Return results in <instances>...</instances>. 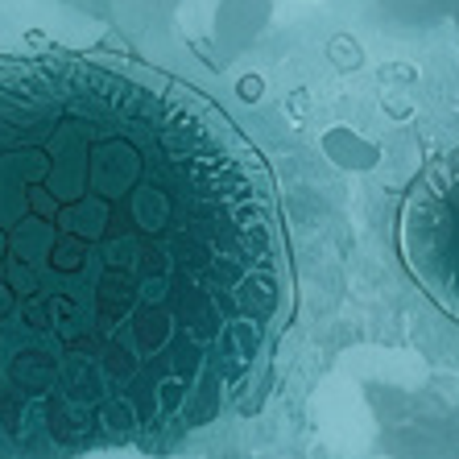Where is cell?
Listing matches in <instances>:
<instances>
[{
	"mask_svg": "<svg viewBox=\"0 0 459 459\" xmlns=\"http://www.w3.org/2000/svg\"><path fill=\"white\" fill-rule=\"evenodd\" d=\"M397 256L418 294L459 332V141L410 178L397 207Z\"/></svg>",
	"mask_w": 459,
	"mask_h": 459,
	"instance_id": "obj_2",
	"label": "cell"
},
{
	"mask_svg": "<svg viewBox=\"0 0 459 459\" xmlns=\"http://www.w3.org/2000/svg\"><path fill=\"white\" fill-rule=\"evenodd\" d=\"M290 299L273 178L204 91L112 50L0 54V459L212 427Z\"/></svg>",
	"mask_w": 459,
	"mask_h": 459,
	"instance_id": "obj_1",
	"label": "cell"
}]
</instances>
